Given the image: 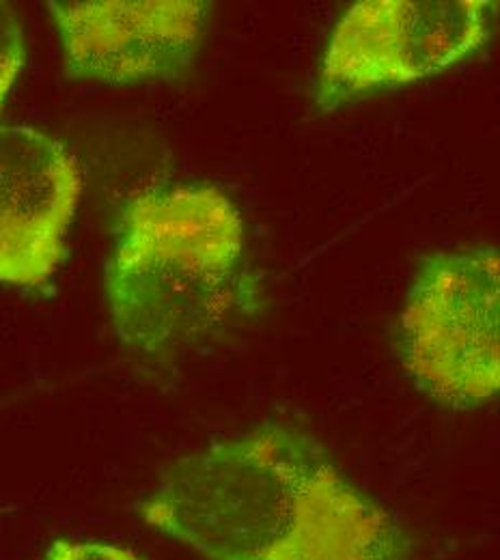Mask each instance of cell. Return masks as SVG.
Wrapping results in <instances>:
<instances>
[{
  "instance_id": "1",
  "label": "cell",
  "mask_w": 500,
  "mask_h": 560,
  "mask_svg": "<svg viewBox=\"0 0 500 560\" xmlns=\"http://www.w3.org/2000/svg\"><path fill=\"white\" fill-rule=\"evenodd\" d=\"M139 515L206 560H415L395 515L283 422L168 462Z\"/></svg>"
},
{
  "instance_id": "2",
  "label": "cell",
  "mask_w": 500,
  "mask_h": 560,
  "mask_svg": "<svg viewBox=\"0 0 500 560\" xmlns=\"http://www.w3.org/2000/svg\"><path fill=\"white\" fill-rule=\"evenodd\" d=\"M106 295L119 343L144 364L220 343L266 304L242 211L208 182L144 188L126 206Z\"/></svg>"
},
{
  "instance_id": "3",
  "label": "cell",
  "mask_w": 500,
  "mask_h": 560,
  "mask_svg": "<svg viewBox=\"0 0 500 560\" xmlns=\"http://www.w3.org/2000/svg\"><path fill=\"white\" fill-rule=\"evenodd\" d=\"M397 358L429 401L473 410L500 399V250L455 246L419 261L397 319Z\"/></svg>"
},
{
  "instance_id": "4",
  "label": "cell",
  "mask_w": 500,
  "mask_h": 560,
  "mask_svg": "<svg viewBox=\"0 0 500 560\" xmlns=\"http://www.w3.org/2000/svg\"><path fill=\"white\" fill-rule=\"evenodd\" d=\"M72 75L106 84L186 78L212 4L204 0L48 2Z\"/></svg>"
},
{
  "instance_id": "5",
  "label": "cell",
  "mask_w": 500,
  "mask_h": 560,
  "mask_svg": "<svg viewBox=\"0 0 500 560\" xmlns=\"http://www.w3.org/2000/svg\"><path fill=\"white\" fill-rule=\"evenodd\" d=\"M80 190L78 162L61 140L0 126V282L35 289L55 277Z\"/></svg>"
},
{
  "instance_id": "6",
  "label": "cell",
  "mask_w": 500,
  "mask_h": 560,
  "mask_svg": "<svg viewBox=\"0 0 500 560\" xmlns=\"http://www.w3.org/2000/svg\"><path fill=\"white\" fill-rule=\"evenodd\" d=\"M421 0H358L333 26L313 82L324 115L428 80Z\"/></svg>"
},
{
  "instance_id": "7",
  "label": "cell",
  "mask_w": 500,
  "mask_h": 560,
  "mask_svg": "<svg viewBox=\"0 0 500 560\" xmlns=\"http://www.w3.org/2000/svg\"><path fill=\"white\" fill-rule=\"evenodd\" d=\"M492 0H421V50L429 78L442 75L490 46L499 28Z\"/></svg>"
},
{
  "instance_id": "8",
  "label": "cell",
  "mask_w": 500,
  "mask_h": 560,
  "mask_svg": "<svg viewBox=\"0 0 500 560\" xmlns=\"http://www.w3.org/2000/svg\"><path fill=\"white\" fill-rule=\"evenodd\" d=\"M24 63L22 24L11 4L0 2V110Z\"/></svg>"
},
{
  "instance_id": "9",
  "label": "cell",
  "mask_w": 500,
  "mask_h": 560,
  "mask_svg": "<svg viewBox=\"0 0 500 560\" xmlns=\"http://www.w3.org/2000/svg\"><path fill=\"white\" fill-rule=\"evenodd\" d=\"M44 560H143L128 548L104 544V541H55Z\"/></svg>"
}]
</instances>
